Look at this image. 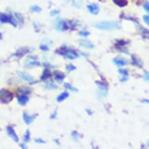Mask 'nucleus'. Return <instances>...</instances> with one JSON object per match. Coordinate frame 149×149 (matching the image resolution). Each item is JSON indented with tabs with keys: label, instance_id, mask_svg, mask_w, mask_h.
<instances>
[{
	"label": "nucleus",
	"instance_id": "37",
	"mask_svg": "<svg viewBox=\"0 0 149 149\" xmlns=\"http://www.w3.org/2000/svg\"><path fill=\"white\" fill-rule=\"evenodd\" d=\"M144 79L145 81H148V72L147 71V70H144Z\"/></svg>",
	"mask_w": 149,
	"mask_h": 149
},
{
	"label": "nucleus",
	"instance_id": "8",
	"mask_svg": "<svg viewBox=\"0 0 149 149\" xmlns=\"http://www.w3.org/2000/svg\"><path fill=\"white\" fill-rule=\"evenodd\" d=\"M87 9L91 14L93 15H97L100 12V7L99 6L96 4V3H91V4H88L87 5Z\"/></svg>",
	"mask_w": 149,
	"mask_h": 149
},
{
	"label": "nucleus",
	"instance_id": "40",
	"mask_svg": "<svg viewBox=\"0 0 149 149\" xmlns=\"http://www.w3.org/2000/svg\"><path fill=\"white\" fill-rule=\"evenodd\" d=\"M19 145H20V147H21L22 148H28V147L25 145L24 144H20Z\"/></svg>",
	"mask_w": 149,
	"mask_h": 149
},
{
	"label": "nucleus",
	"instance_id": "21",
	"mask_svg": "<svg viewBox=\"0 0 149 149\" xmlns=\"http://www.w3.org/2000/svg\"><path fill=\"white\" fill-rule=\"evenodd\" d=\"M113 2L119 7H124L127 5V0H113Z\"/></svg>",
	"mask_w": 149,
	"mask_h": 149
},
{
	"label": "nucleus",
	"instance_id": "10",
	"mask_svg": "<svg viewBox=\"0 0 149 149\" xmlns=\"http://www.w3.org/2000/svg\"><path fill=\"white\" fill-rule=\"evenodd\" d=\"M6 132L8 133V135L15 142H18V141H19V138H18V136H17V134L16 133V132H15V130H14V129L11 126H7V127H6Z\"/></svg>",
	"mask_w": 149,
	"mask_h": 149
},
{
	"label": "nucleus",
	"instance_id": "4",
	"mask_svg": "<svg viewBox=\"0 0 149 149\" xmlns=\"http://www.w3.org/2000/svg\"><path fill=\"white\" fill-rule=\"evenodd\" d=\"M0 22L3 23V24L8 23V24L13 25V27H17V20L14 19L13 17L6 13H0Z\"/></svg>",
	"mask_w": 149,
	"mask_h": 149
},
{
	"label": "nucleus",
	"instance_id": "25",
	"mask_svg": "<svg viewBox=\"0 0 149 149\" xmlns=\"http://www.w3.org/2000/svg\"><path fill=\"white\" fill-rule=\"evenodd\" d=\"M30 11L34 12V13H40V12L42 11V8L38 6H32L30 8Z\"/></svg>",
	"mask_w": 149,
	"mask_h": 149
},
{
	"label": "nucleus",
	"instance_id": "34",
	"mask_svg": "<svg viewBox=\"0 0 149 149\" xmlns=\"http://www.w3.org/2000/svg\"><path fill=\"white\" fill-rule=\"evenodd\" d=\"M59 9H54V10H52L51 13H50V15L51 16H56V15H58L59 13Z\"/></svg>",
	"mask_w": 149,
	"mask_h": 149
},
{
	"label": "nucleus",
	"instance_id": "39",
	"mask_svg": "<svg viewBox=\"0 0 149 149\" xmlns=\"http://www.w3.org/2000/svg\"><path fill=\"white\" fill-rule=\"evenodd\" d=\"M86 112H87L88 114H89V115H92V113H93V112H92L91 109H86Z\"/></svg>",
	"mask_w": 149,
	"mask_h": 149
},
{
	"label": "nucleus",
	"instance_id": "30",
	"mask_svg": "<svg viewBox=\"0 0 149 149\" xmlns=\"http://www.w3.org/2000/svg\"><path fill=\"white\" fill-rule=\"evenodd\" d=\"M68 26H69V28H71L72 30H73V29H75V28H77V23H76V21H74V20H70Z\"/></svg>",
	"mask_w": 149,
	"mask_h": 149
},
{
	"label": "nucleus",
	"instance_id": "15",
	"mask_svg": "<svg viewBox=\"0 0 149 149\" xmlns=\"http://www.w3.org/2000/svg\"><path fill=\"white\" fill-rule=\"evenodd\" d=\"M29 98L27 94H21L17 97V102L20 105H24L28 103Z\"/></svg>",
	"mask_w": 149,
	"mask_h": 149
},
{
	"label": "nucleus",
	"instance_id": "12",
	"mask_svg": "<svg viewBox=\"0 0 149 149\" xmlns=\"http://www.w3.org/2000/svg\"><path fill=\"white\" fill-rule=\"evenodd\" d=\"M28 52H30L29 48L28 47H22L20 48L19 49L17 50L16 53H14V56H17V57H22L23 55H24L26 53H28Z\"/></svg>",
	"mask_w": 149,
	"mask_h": 149
},
{
	"label": "nucleus",
	"instance_id": "38",
	"mask_svg": "<svg viewBox=\"0 0 149 149\" xmlns=\"http://www.w3.org/2000/svg\"><path fill=\"white\" fill-rule=\"evenodd\" d=\"M56 115H57V112H56V111H54V112H53V113L50 116V119H55Z\"/></svg>",
	"mask_w": 149,
	"mask_h": 149
},
{
	"label": "nucleus",
	"instance_id": "13",
	"mask_svg": "<svg viewBox=\"0 0 149 149\" xmlns=\"http://www.w3.org/2000/svg\"><path fill=\"white\" fill-rule=\"evenodd\" d=\"M80 45L83 46V47L86 48V49H94V45L91 43L88 40H85V39H81L79 41Z\"/></svg>",
	"mask_w": 149,
	"mask_h": 149
},
{
	"label": "nucleus",
	"instance_id": "23",
	"mask_svg": "<svg viewBox=\"0 0 149 149\" xmlns=\"http://www.w3.org/2000/svg\"><path fill=\"white\" fill-rule=\"evenodd\" d=\"M64 88H66L67 90H69L70 91H73V92H76V91H78V89L74 88V87H73L71 84H69L68 83H66L64 84Z\"/></svg>",
	"mask_w": 149,
	"mask_h": 149
},
{
	"label": "nucleus",
	"instance_id": "29",
	"mask_svg": "<svg viewBox=\"0 0 149 149\" xmlns=\"http://www.w3.org/2000/svg\"><path fill=\"white\" fill-rule=\"evenodd\" d=\"M116 42V45H119V46H124L125 44H127V43L126 41H124V40H122V39H120V40L117 39Z\"/></svg>",
	"mask_w": 149,
	"mask_h": 149
},
{
	"label": "nucleus",
	"instance_id": "22",
	"mask_svg": "<svg viewBox=\"0 0 149 149\" xmlns=\"http://www.w3.org/2000/svg\"><path fill=\"white\" fill-rule=\"evenodd\" d=\"M19 91L23 94H28L31 92V89L30 88H27V87H22V88H20Z\"/></svg>",
	"mask_w": 149,
	"mask_h": 149
},
{
	"label": "nucleus",
	"instance_id": "32",
	"mask_svg": "<svg viewBox=\"0 0 149 149\" xmlns=\"http://www.w3.org/2000/svg\"><path fill=\"white\" fill-rule=\"evenodd\" d=\"M40 49L43 52H48L49 50V48L48 47L47 44H41L40 45Z\"/></svg>",
	"mask_w": 149,
	"mask_h": 149
},
{
	"label": "nucleus",
	"instance_id": "9",
	"mask_svg": "<svg viewBox=\"0 0 149 149\" xmlns=\"http://www.w3.org/2000/svg\"><path fill=\"white\" fill-rule=\"evenodd\" d=\"M38 116V114H33V115H28L26 113H23V119L24 122L27 125H30L32 122L35 119V118Z\"/></svg>",
	"mask_w": 149,
	"mask_h": 149
},
{
	"label": "nucleus",
	"instance_id": "27",
	"mask_svg": "<svg viewBox=\"0 0 149 149\" xmlns=\"http://www.w3.org/2000/svg\"><path fill=\"white\" fill-rule=\"evenodd\" d=\"M66 69L68 72H72L73 71V70H76V69H77V67L75 66H73V64H68V65H66Z\"/></svg>",
	"mask_w": 149,
	"mask_h": 149
},
{
	"label": "nucleus",
	"instance_id": "42",
	"mask_svg": "<svg viewBox=\"0 0 149 149\" xmlns=\"http://www.w3.org/2000/svg\"><path fill=\"white\" fill-rule=\"evenodd\" d=\"M54 142H55L56 144H58L59 145V141H57V140H54Z\"/></svg>",
	"mask_w": 149,
	"mask_h": 149
},
{
	"label": "nucleus",
	"instance_id": "31",
	"mask_svg": "<svg viewBox=\"0 0 149 149\" xmlns=\"http://www.w3.org/2000/svg\"><path fill=\"white\" fill-rule=\"evenodd\" d=\"M79 34L82 37H88L90 34V32L88 30H81L79 32Z\"/></svg>",
	"mask_w": 149,
	"mask_h": 149
},
{
	"label": "nucleus",
	"instance_id": "3",
	"mask_svg": "<svg viewBox=\"0 0 149 149\" xmlns=\"http://www.w3.org/2000/svg\"><path fill=\"white\" fill-rule=\"evenodd\" d=\"M40 62L35 55H28L24 62V66L26 68H33L35 66H40Z\"/></svg>",
	"mask_w": 149,
	"mask_h": 149
},
{
	"label": "nucleus",
	"instance_id": "17",
	"mask_svg": "<svg viewBox=\"0 0 149 149\" xmlns=\"http://www.w3.org/2000/svg\"><path fill=\"white\" fill-rule=\"evenodd\" d=\"M44 88L46 90H55L58 88V87L52 81H46V83L44 84Z\"/></svg>",
	"mask_w": 149,
	"mask_h": 149
},
{
	"label": "nucleus",
	"instance_id": "36",
	"mask_svg": "<svg viewBox=\"0 0 149 149\" xmlns=\"http://www.w3.org/2000/svg\"><path fill=\"white\" fill-rule=\"evenodd\" d=\"M34 142L38 144H44L45 143V141L42 140V138H35V139H34Z\"/></svg>",
	"mask_w": 149,
	"mask_h": 149
},
{
	"label": "nucleus",
	"instance_id": "26",
	"mask_svg": "<svg viewBox=\"0 0 149 149\" xmlns=\"http://www.w3.org/2000/svg\"><path fill=\"white\" fill-rule=\"evenodd\" d=\"M71 138H73V140L75 141H78V138H79V133H78V131L76 130H73L71 132Z\"/></svg>",
	"mask_w": 149,
	"mask_h": 149
},
{
	"label": "nucleus",
	"instance_id": "20",
	"mask_svg": "<svg viewBox=\"0 0 149 149\" xmlns=\"http://www.w3.org/2000/svg\"><path fill=\"white\" fill-rule=\"evenodd\" d=\"M15 17L17 18V20L19 23V24L20 27H22L24 24V17L21 13H15Z\"/></svg>",
	"mask_w": 149,
	"mask_h": 149
},
{
	"label": "nucleus",
	"instance_id": "6",
	"mask_svg": "<svg viewBox=\"0 0 149 149\" xmlns=\"http://www.w3.org/2000/svg\"><path fill=\"white\" fill-rule=\"evenodd\" d=\"M17 74H18V76H19L21 79H23L24 80H26V81H28V83L30 84H35L38 82L37 80H35L31 75L28 73L27 72L17 71Z\"/></svg>",
	"mask_w": 149,
	"mask_h": 149
},
{
	"label": "nucleus",
	"instance_id": "2",
	"mask_svg": "<svg viewBox=\"0 0 149 149\" xmlns=\"http://www.w3.org/2000/svg\"><path fill=\"white\" fill-rule=\"evenodd\" d=\"M55 53H58L59 55H62V56L66 57L68 59H71V60H73L79 56L78 53L75 50L66 47V46H62L58 50L56 49Z\"/></svg>",
	"mask_w": 149,
	"mask_h": 149
},
{
	"label": "nucleus",
	"instance_id": "14",
	"mask_svg": "<svg viewBox=\"0 0 149 149\" xmlns=\"http://www.w3.org/2000/svg\"><path fill=\"white\" fill-rule=\"evenodd\" d=\"M113 63L117 66H123L128 63V61L121 57H116L113 59Z\"/></svg>",
	"mask_w": 149,
	"mask_h": 149
},
{
	"label": "nucleus",
	"instance_id": "35",
	"mask_svg": "<svg viewBox=\"0 0 149 149\" xmlns=\"http://www.w3.org/2000/svg\"><path fill=\"white\" fill-rule=\"evenodd\" d=\"M143 20L144 21V23L146 24L147 25L149 24V17L148 15H144V16H143Z\"/></svg>",
	"mask_w": 149,
	"mask_h": 149
},
{
	"label": "nucleus",
	"instance_id": "43",
	"mask_svg": "<svg viewBox=\"0 0 149 149\" xmlns=\"http://www.w3.org/2000/svg\"><path fill=\"white\" fill-rule=\"evenodd\" d=\"M0 39H2V34L0 33Z\"/></svg>",
	"mask_w": 149,
	"mask_h": 149
},
{
	"label": "nucleus",
	"instance_id": "11",
	"mask_svg": "<svg viewBox=\"0 0 149 149\" xmlns=\"http://www.w3.org/2000/svg\"><path fill=\"white\" fill-rule=\"evenodd\" d=\"M53 74H54V78H55V81L59 84L62 83L63 80H64V78H66V76H65L63 73L58 71V70H55V71L53 72Z\"/></svg>",
	"mask_w": 149,
	"mask_h": 149
},
{
	"label": "nucleus",
	"instance_id": "18",
	"mask_svg": "<svg viewBox=\"0 0 149 149\" xmlns=\"http://www.w3.org/2000/svg\"><path fill=\"white\" fill-rule=\"evenodd\" d=\"M69 93L68 92H66V91H64V92H63V93H61L59 95L57 98H56V101L58 102H63V101H64L65 99H66L68 97H69Z\"/></svg>",
	"mask_w": 149,
	"mask_h": 149
},
{
	"label": "nucleus",
	"instance_id": "16",
	"mask_svg": "<svg viewBox=\"0 0 149 149\" xmlns=\"http://www.w3.org/2000/svg\"><path fill=\"white\" fill-rule=\"evenodd\" d=\"M131 58H132L133 65L138 66L139 68H142V67H143V63H142V62H141L135 55H132V57H131Z\"/></svg>",
	"mask_w": 149,
	"mask_h": 149
},
{
	"label": "nucleus",
	"instance_id": "1",
	"mask_svg": "<svg viewBox=\"0 0 149 149\" xmlns=\"http://www.w3.org/2000/svg\"><path fill=\"white\" fill-rule=\"evenodd\" d=\"M94 28L102 30H118L121 28L120 23L117 21H102V22L95 23L94 24Z\"/></svg>",
	"mask_w": 149,
	"mask_h": 149
},
{
	"label": "nucleus",
	"instance_id": "5",
	"mask_svg": "<svg viewBox=\"0 0 149 149\" xmlns=\"http://www.w3.org/2000/svg\"><path fill=\"white\" fill-rule=\"evenodd\" d=\"M0 98L1 100L4 103L10 102L13 98V94L9 91H7L6 89H1L0 90Z\"/></svg>",
	"mask_w": 149,
	"mask_h": 149
},
{
	"label": "nucleus",
	"instance_id": "24",
	"mask_svg": "<svg viewBox=\"0 0 149 149\" xmlns=\"http://www.w3.org/2000/svg\"><path fill=\"white\" fill-rule=\"evenodd\" d=\"M24 142H29L30 140V130H27L26 133H25L24 136Z\"/></svg>",
	"mask_w": 149,
	"mask_h": 149
},
{
	"label": "nucleus",
	"instance_id": "33",
	"mask_svg": "<svg viewBox=\"0 0 149 149\" xmlns=\"http://www.w3.org/2000/svg\"><path fill=\"white\" fill-rule=\"evenodd\" d=\"M144 9L146 10L147 13H148L149 12V3L148 1H146L145 3H144Z\"/></svg>",
	"mask_w": 149,
	"mask_h": 149
},
{
	"label": "nucleus",
	"instance_id": "41",
	"mask_svg": "<svg viewBox=\"0 0 149 149\" xmlns=\"http://www.w3.org/2000/svg\"><path fill=\"white\" fill-rule=\"evenodd\" d=\"M127 80V77H123V78L120 79V81H121V82H125Z\"/></svg>",
	"mask_w": 149,
	"mask_h": 149
},
{
	"label": "nucleus",
	"instance_id": "7",
	"mask_svg": "<svg viewBox=\"0 0 149 149\" xmlns=\"http://www.w3.org/2000/svg\"><path fill=\"white\" fill-rule=\"evenodd\" d=\"M54 27L56 30H59V31H65L69 29V26L67 24V23L62 19L57 20L54 23Z\"/></svg>",
	"mask_w": 149,
	"mask_h": 149
},
{
	"label": "nucleus",
	"instance_id": "19",
	"mask_svg": "<svg viewBox=\"0 0 149 149\" xmlns=\"http://www.w3.org/2000/svg\"><path fill=\"white\" fill-rule=\"evenodd\" d=\"M51 77V72L49 71V69L48 68H45L43 71L42 77H41V80H46L48 78H49Z\"/></svg>",
	"mask_w": 149,
	"mask_h": 149
},
{
	"label": "nucleus",
	"instance_id": "28",
	"mask_svg": "<svg viewBox=\"0 0 149 149\" xmlns=\"http://www.w3.org/2000/svg\"><path fill=\"white\" fill-rule=\"evenodd\" d=\"M118 72L119 73V74H121L123 77H128V75H129V73L127 71V69H119Z\"/></svg>",
	"mask_w": 149,
	"mask_h": 149
}]
</instances>
